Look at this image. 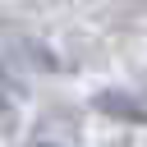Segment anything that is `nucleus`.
<instances>
[{
  "label": "nucleus",
  "instance_id": "1",
  "mask_svg": "<svg viewBox=\"0 0 147 147\" xmlns=\"http://www.w3.org/2000/svg\"><path fill=\"white\" fill-rule=\"evenodd\" d=\"M92 106L110 119H124V124H147V101L133 96V92H96Z\"/></svg>",
  "mask_w": 147,
  "mask_h": 147
},
{
  "label": "nucleus",
  "instance_id": "2",
  "mask_svg": "<svg viewBox=\"0 0 147 147\" xmlns=\"http://www.w3.org/2000/svg\"><path fill=\"white\" fill-rule=\"evenodd\" d=\"M37 147H55V142H37Z\"/></svg>",
  "mask_w": 147,
  "mask_h": 147
}]
</instances>
